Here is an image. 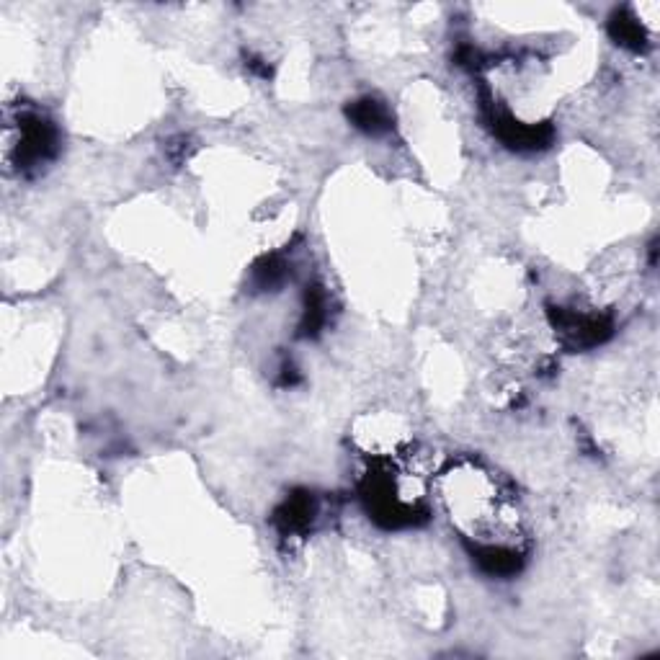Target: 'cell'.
<instances>
[{"instance_id": "1", "label": "cell", "mask_w": 660, "mask_h": 660, "mask_svg": "<svg viewBox=\"0 0 660 660\" xmlns=\"http://www.w3.org/2000/svg\"><path fill=\"white\" fill-rule=\"evenodd\" d=\"M441 501L457 529L475 542L472 552L488 547L521 550L519 511L514 495L477 462H457L441 477Z\"/></svg>"}, {"instance_id": "2", "label": "cell", "mask_w": 660, "mask_h": 660, "mask_svg": "<svg viewBox=\"0 0 660 660\" xmlns=\"http://www.w3.org/2000/svg\"><path fill=\"white\" fill-rule=\"evenodd\" d=\"M55 129L42 117H26L19 127V163L24 168H34L47 163L55 153Z\"/></svg>"}, {"instance_id": "3", "label": "cell", "mask_w": 660, "mask_h": 660, "mask_svg": "<svg viewBox=\"0 0 660 660\" xmlns=\"http://www.w3.org/2000/svg\"><path fill=\"white\" fill-rule=\"evenodd\" d=\"M315 516H318V503H315L312 493H297L279 508L276 524L284 534H300L312 524Z\"/></svg>"}, {"instance_id": "4", "label": "cell", "mask_w": 660, "mask_h": 660, "mask_svg": "<svg viewBox=\"0 0 660 660\" xmlns=\"http://www.w3.org/2000/svg\"><path fill=\"white\" fill-rule=\"evenodd\" d=\"M351 122L359 129L369 132V135H379L390 127V114H387L385 104H379L377 98H361L349 109Z\"/></svg>"}, {"instance_id": "5", "label": "cell", "mask_w": 660, "mask_h": 660, "mask_svg": "<svg viewBox=\"0 0 660 660\" xmlns=\"http://www.w3.org/2000/svg\"><path fill=\"white\" fill-rule=\"evenodd\" d=\"M612 37L617 39L622 47H630V49H642V44L648 42L640 21L627 16V13H617L612 19Z\"/></svg>"}]
</instances>
